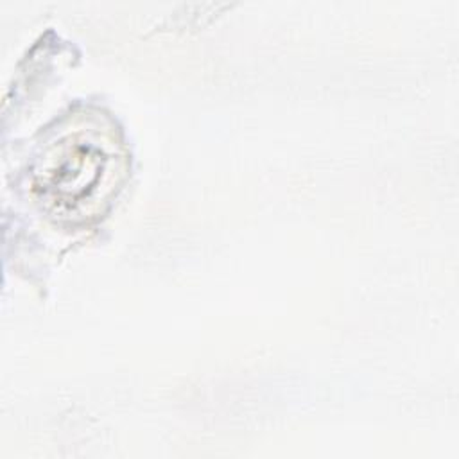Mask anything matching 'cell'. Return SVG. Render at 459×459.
Instances as JSON below:
<instances>
[{"label": "cell", "mask_w": 459, "mask_h": 459, "mask_svg": "<svg viewBox=\"0 0 459 459\" xmlns=\"http://www.w3.org/2000/svg\"><path fill=\"white\" fill-rule=\"evenodd\" d=\"M111 169L113 158L95 140L66 136L43 158L38 186L48 203L75 210L93 201Z\"/></svg>", "instance_id": "obj_1"}]
</instances>
